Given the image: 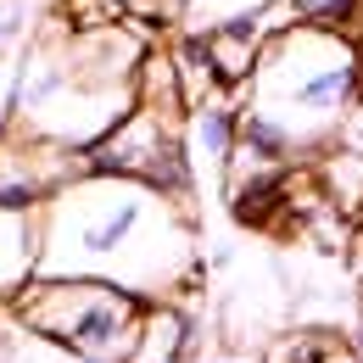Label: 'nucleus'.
<instances>
[{"label":"nucleus","mask_w":363,"mask_h":363,"mask_svg":"<svg viewBox=\"0 0 363 363\" xmlns=\"http://www.w3.org/2000/svg\"><path fill=\"white\" fill-rule=\"evenodd\" d=\"M11 308L23 330L45 335L73 363H129L151 302L106 279H34Z\"/></svg>","instance_id":"20e7f679"},{"label":"nucleus","mask_w":363,"mask_h":363,"mask_svg":"<svg viewBox=\"0 0 363 363\" xmlns=\"http://www.w3.org/2000/svg\"><path fill=\"white\" fill-rule=\"evenodd\" d=\"M40 279H106L145 302H174L201 279V246L184 196L140 179L84 174L45 213Z\"/></svg>","instance_id":"f257e3e1"},{"label":"nucleus","mask_w":363,"mask_h":363,"mask_svg":"<svg viewBox=\"0 0 363 363\" xmlns=\"http://www.w3.org/2000/svg\"><path fill=\"white\" fill-rule=\"evenodd\" d=\"M145 40L129 23L112 28H45L40 45L17 62L11 79V129L50 140L62 151H95L140 106Z\"/></svg>","instance_id":"f03ea898"},{"label":"nucleus","mask_w":363,"mask_h":363,"mask_svg":"<svg viewBox=\"0 0 363 363\" xmlns=\"http://www.w3.org/2000/svg\"><path fill=\"white\" fill-rule=\"evenodd\" d=\"M40 257H45V218L40 213H0V296L6 302H17L40 279Z\"/></svg>","instance_id":"423d86ee"},{"label":"nucleus","mask_w":363,"mask_h":363,"mask_svg":"<svg viewBox=\"0 0 363 363\" xmlns=\"http://www.w3.org/2000/svg\"><path fill=\"white\" fill-rule=\"evenodd\" d=\"M358 95H363L358 40L341 28L291 23L263 45V62H257L252 84L240 90V101H246V112L274 118L308 157V151L335 140L341 118L352 112Z\"/></svg>","instance_id":"7ed1b4c3"},{"label":"nucleus","mask_w":363,"mask_h":363,"mask_svg":"<svg viewBox=\"0 0 363 363\" xmlns=\"http://www.w3.org/2000/svg\"><path fill=\"white\" fill-rule=\"evenodd\" d=\"M129 363H196V318L179 302H151Z\"/></svg>","instance_id":"6e6552de"},{"label":"nucleus","mask_w":363,"mask_h":363,"mask_svg":"<svg viewBox=\"0 0 363 363\" xmlns=\"http://www.w3.org/2000/svg\"><path fill=\"white\" fill-rule=\"evenodd\" d=\"M184 145H190V157H201L207 168L229 174L235 145H240V106L229 101V90L213 95V101H201V106H190V118H184Z\"/></svg>","instance_id":"0eeeda50"},{"label":"nucleus","mask_w":363,"mask_h":363,"mask_svg":"<svg viewBox=\"0 0 363 363\" xmlns=\"http://www.w3.org/2000/svg\"><path fill=\"white\" fill-rule=\"evenodd\" d=\"M123 11H135V17H179L184 11V0H123Z\"/></svg>","instance_id":"4468645a"},{"label":"nucleus","mask_w":363,"mask_h":363,"mask_svg":"<svg viewBox=\"0 0 363 363\" xmlns=\"http://www.w3.org/2000/svg\"><path fill=\"white\" fill-rule=\"evenodd\" d=\"M196 363H240V358H229V352H213V358H196Z\"/></svg>","instance_id":"f3484780"},{"label":"nucleus","mask_w":363,"mask_h":363,"mask_svg":"<svg viewBox=\"0 0 363 363\" xmlns=\"http://www.w3.org/2000/svg\"><path fill=\"white\" fill-rule=\"evenodd\" d=\"M28 34V0H0V50H17Z\"/></svg>","instance_id":"f8f14e48"},{"label":"nucleus","mask_w":363,"mask_h":363,"mask_svg":"<svg viewBox=\"0 0 363 363\" xmlns=\"http://www.w3.org/2000/svg\"><path fill=\"white\" fill-rule=\"evenodd\" d=\"M285 0H184L179 23L184 34H218V28H229V23H246V17H269V11H279Z\"/></svg>","instance_id":"1a4fd4ad"},{"label":"nucleus","mask_w":363,"mask_h":363,"mask_svg":"<svg viewBox=\"0 0 363 363\" xmlns=\"http://www.w3.org/2000/svg\"><path fill=\"white\" fill-rule=\"evenodd\" d=\"M335 151H347V157H358L363 162V95L352 101V112L341 118V129H335V140H330Z\"/></svg>","instance_id":"ddd939ff"},{"label":"nucleus","mask_w":363,"mask_h":363,"mask_svg":"<svg viewBox=\"0 0 363 363\" xmlns=\"http://www.w3.org/2000/svg\"><path fill=\"white\" fill-rule=\"evenodd\" d=\"M291 6V17L296 23H313V28H341L347 34V23L363 11V0H285Z\"/></svg>","instance_id":"9d476101"},{"label":"nucleus","mask_w":363,"mask_h":363,"mask_svg":"<svg viewBox=\"0 0 363 363\" xmlns=\"http://www.w3.org/2000/svg\"><path fill=\"white\" fill-rule=\"evenodd\" d=\"M330 347H335L330 335L302 330V335H285V341H274L263 363H324V358H330Z\"/></svg>","instance_id":"9b49d317"},{"label":"nucleus","mask_w":363,"mask_h":363,"mask_svg":"<svg viewBox=\"0 0 363 363\" xmlns=\"http://www.w3.org/2000/svg\"><path fill=\"white\" fill-rule=\"evenodd\" d=\"M324 363H363V358L352 352V347H341V341H335V347H330V358H324Z\"/></svg>","instance_id":"2eb2a0df"},{"label":"nucleus","mask_w":363,"mask_h":363,"mask_svg":"<svg viewBox=\"0 0 363 363\" xmlns=\"http://www.w3.org/2000/svg\"><path fill=\"white\" fill-rule=\"evenodd\" d=\"M179 123L184 118H174V112L135 106L95 151H84V168L90 174H112V179L157 184L168 196H184L190 190V145H184Z\"/></svg>","instance_id":"39448f33"},{"label":"nucleus","mask_w":363,"mask_h":363,"mask_svg":"<svg viewBox=\"0 0 363 363\" xmlns=\"http://www.w3.org/2000/svg\"><path fill=\"white\" fill-rule=\"evenodd\" d=\"M352 352L363 358V318H358V330H352Z\"/></svg>","instance_id":"dca6fc26"}]
</instances>
